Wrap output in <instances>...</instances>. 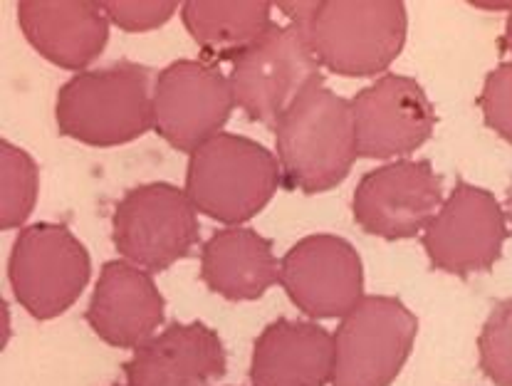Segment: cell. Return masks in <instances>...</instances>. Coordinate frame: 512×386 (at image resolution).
Wrapping results in <instances>:
<instances>
[{
    "instance_id": "6da1fadb",
    "label": "cell",
    "mask_w": 512,
    "mask_h": 386,
    "mask_svg": "<svg viewBox=\"0 0 512 386\" xmlns=\"http://www.w3.org/2000/svg\"><path fill=\"white\" fill-rule=\"evenodd\" d=\"M154 85V72L137 62L77 72L57 95V129L99 149L134 142L154 129Z\"/></svg>"
},
{
    "instance_id": "7a4b0ae2",
    "label": "cell",
    "mask_w": 512,
    "mask_h": 386,
    "mask_svg": "<svg viewBox=\"0 0 512 386\" xmlns=\"http://www.w3.org/2000/svg\"><path fill=\"white\" fill-rule=\"evenodd\" d=\"M282 179L292 189L322 193L347 179L357 161L352 102L325 85L312 87L275 124Z\"/></svg>"
},
{
    "instance_id": "3957f363",
    "label": "cell",
    "mask_w": 512,
    "mask_h": 386,
    "mask_svg": "<svg viewBox=\"0 0 512 386\" xmlns=\"http://www.w3.org/2000/svg\"><path fill=\"white\" fill-rule=\"evenodd\" d=\"M280 184L282 169L273 151L221 132L188 156L184 191L196 211L235 228L258 216Z\"/></svg>"
},
{
    "instance_id": "277c9868",
    "label": "cell",
    "mask_w": 512,
    "mask_h": 386,
    "mask_svg": "<svg viewBox=\"0 0 512 386\" xmlns=\"http://www.w3.org/2000/svg\"><path fill=\"white\" fill-rule=\"evenodd\" d=\"M406 5L399 0H325L305 35L317 62L344 77H372L399 57L406 43Z\"/></svg>"
},
{
    "instance_id": "5b68a950",
    "label": "cell",
    "mask_w": 512,
    "mask_h": 386,
    "mask_svg": "<svg viewBox=\"0 0 512 386\" xmlns=\"http://www.w3.org/2000/svg\"><path fill=\"white\" fill-rule=\"evenodd\" d=\"M235 107L260 124H278L302 95L322 82V65L297 25H273L258 43L233 60Z\"/></svg>"
},
{
    "instance_id": "8992f818",
    "label": "cell",
    "mask_w": 512,
    "mask_h": 386,
    "mask_svg": "<svg viewBox=\"0 0 512 386\" xmlns=\"http://www.w3.org/2000/svg\"><path fill=\"white\" fill-rule=\"evenodd\" d=\"M419 320L396 297H362L334 332L332 386H389L414 349Z\"/></svg>"
},
{
    "instance_id": "52a82bcc",
    "label": "cell",
    "mask_w": 512,
    "mask_h": 386,
    "mask_svg": "<svg viewBox=\"0 0 512 386\" xmlns=\"http://www.w3.org/2000/svg\"><path fill=\"white\" fill-rule=\"evenodd\" d=\"M90 273V253L62 223L23 228L10 250V288L15 300L38 320H52L70 310Z\"/></svg>"
},
{
    "instance_id": "ba28073f",
    "label": "cell",
    "mask_w": 512,
    "mask_h": 386,
    "mask_svg": "<svg viewBox=\"0 0 512 386\" xmlns=\"http://www.w3.org/2000/svg\"><path fill=\"white\" fill-rule=\"evenodd\" d=\"M196 213L188 193L174 184L137 186L114 211L112 241L127 263L146 273H161L198 243Z\"/></svg>"
},
{
    "instance_id": "9c48e42d",
    "label": "cell",
    "mask_w": 512,
    "mask_h": 386,
    "mask_svg": "<svg viewBox=\"0 0 512 386\" xmlns=\"http://www.w3.org/2000/svg\"><path fill=\"white\" fill-rule=\"evenodd\" d=\"M235 109L231 80L218 67L176 60L156 75L154 129L174 149L193 151L213 137Z\"/></svg>"
},
{
    "instance_id": "30bf717a",
    "label": "cell",
    "mask_w": 512,
    "mask_h": 386,
    "mask_svg": "<svg viewBox=\"0 0 512 386\" xmlns=\"http://www.w3.org/2000/svg\"><path fill=\"white\" fill-rule=\"evenodd\" d=\"M505 238L508 218L493 193L458 181L423 231V248L433 268L451 275H470L498 263Z\"/></svg>"
},
{
    "instance_id": "8fae6325",
    "label": "cell",
    "mask_w": 512,
    "mask_h": 386,
    "mask_svg": "<svg viewBox=\"0 0 512 386\" xmlns=\"http://www.w3.org/2000/svg\"><path fill=\"white\" fill-rule=\"evenodd\" d=\"M443 206V181L428 161H394L369 171L354 191L359 226L386 241L426 231Z\"/></svg>"
},
{
    "instance_id": "7c38bea8",
    "label": "cell",
    "mask_w": 512,
    "mask_h": 386,
    "mask_svg": "<svg viewBox=\"0 0 512 386\" xmlns=\"http://www.w3.org/2000/svg\"><path fill=\"white\" fill-rule=\"evenodd\" d=\"M280 283L287 297L315 320L344 317L362 302V258L344 238L310 236L280 260Z\"/></svg>"
},
{
    "instance_id": "4fadbf2b",
    "label": "cell",
    "mask_w": 512,
    "mask_h": 386,
    "mask_svg": "<svg viewBox=\"0 0 512 386\" xmlns=\"http://www.w3.org/2000/svg\"><path fill=\"white\" fill-rule=\"evenodd\" d=\"M359 156L391 159L428 142L436 112L421 85L404 75H384L352 99Z\"/></svg>"
},
{
    "instance_id": "5bb4252c",
    "label": "cell",
    "mask_w": 512,
    "mask_h": 386,
    "mask_svg": "<svg viewBox=\"0 0 512 386\" xmlns=\"http://www.w3.org/2000/svg\"><path fill=\"white\" fill-rule=\"evenodd\" d=\"M87 322L112 347L139 349L164 322V297L151 273L127 260H109L92 292Z\"/></svg>"
},
{
    "instance_id": "9a60e30c",
    "label": "cell",
    "mask_w": 512,
    "mask_h": 386,
    "mask_svg": "<svg viewBox=\"0 0 512 386\" xmlns=\"http://www.w3.org/2000/svg\"><path fill=\"white\" fill-rule=\"evenodd\" d=\"M226 374L221 337L203 322L166 327L124 364L129 386H208Z\"/></svg>"
},
{
    "instance_id": "2e32d148",
    "label": "cell",
    "mask_w": 512,
    "mask_h": 386,
    "mask_svg": "<svg viewBox=\"0 0 512 386\" xmlns=\"http://www.w3.org/2000/svg\"><path fill=\"white\" fill-rule=\"evenodd\" d=\"M18 20L28 43L65 70L85 72L109 40V18L94 0H20Z\"/></svg>"
},
{
    "instance_id": "e0dca14e",
    "label": "cell",
    "mask_w": 512,
    "mask_h": 386,
    "mask_svg": "<svg viewBox=\"0 0 512 386\" xmlns=\"http://www.w3.org/2000/svg\"><path fill=\"white\" fill-rule=\"evenodd\" d=\"M334 337L315 322L278 320L255 339L253 386H327L332 384Z\"/></svg>"
},
{
    "instance_id": "ac0fdd59",
    "label": "cell",
    "mask_w": 512,
    "mask_h": 386,
    "mask_svg": "<svg viewBox=\"0 0 512 386\" xmlns=\"http://www.w3.org/2000/svg\"><path fill=\"white\" fill-rule=\"evenodd\" d=\"M201 275L226 300H258L280 283L273 243L250 228H223L201 250Z\"/></svg>"
},
{
    "instance_id": "d6986e66",
    "label": "cell",
    "mask_w": 512,
    "mask_h": 386,
    "mask_svg": "<svg viewBox=\"0 0 512 386\" xmlns=\"http://www.w3.org/2000/svg\"><path fill=\"white\" fill-rule=\"evenodd\" d=\"M181 8L188 35L211 60H235L275 25L265 0H186Z\"/></svg>"
},
{
    "instance_id": "ffe728a7",
    "label": "cell",
    "mask_w": 512,
    "mask_h": 386,
    "mask_svg": "<svg viewBox=\"0 0 512 386\" xmlns=\"http://www.w3.org/2000/svg\"><path fill=\"white\" fill-rule=\"evenodd\" d=\"M38 201V166L20 146L0 142V228H20Z\"/></svg>"
},
{
    "instance_id": "44dd1931",
    "label": "cell",
    "mask_w": 512,
    "mask_h": 386,
    "mask_svg": "<svg viewBox=\"0 0 512 386\" xmlns=\"http://www.w3.org/2000/svg\"><path fill=\"white\" fill-rule=\"evenodd\" d=\"M478 349L485 377L498 386H512V300H503L490 312Z\"/></svg>"
},
{
    "instance_id": "7402d4cb",
    "label": "cell",
    "mask_w": 512,
    "mask_h": 386,
    "mask_svg": "<svg viewBox=\"0 0 512 386\" xmlns=\"http://www.w3.org/2000/svg\"><path fill=\"white\" fill-rule=\"evenodd\" d=\"M478 104L483 109L485 124L512 144V62H500L485 77Z\"/></svg>"
},
{
    "instance_id": "603a6c76",
    "label": "cell",
    "mask_w": 512,
    "mask_h": 386,
    "mask_svg": "<svg viewBox=\"0 0 512 386\" xmlns=\"http://www.w3.org/2000/svg\"><path fill=\"white\" fill-rule=\"evenodd\" d=\"M104 15L109 23L127 33H146L156 30L176 13V0H104Z\"/></svg>"
},
{
    "instance_id": "cb8c5ba5",
    "label": "cell",
    "mask_w": 512,
    "mask_h": 386,
    "mask_svg": "<svg viewBox=\"0 0 512 386\" xmlns=\"http://www.w3.org/2000/svg\"><path fill=\"white\" fill-rule=\"evenodd\" d=\"M500 48L512 52V15H510V20H508V28H505L503 38H500Z\"/></svg>"
},
{
    "instance_id": "d4e9b609",
    "label": "cell",
    "mask_w": 512,
    "mask_h": 386,
    "mask_svg": "<svg viewBox=\"0 0 512 386\" xmlns=\"http://www.w3.org/2000/svg\"><path fill=\"white\" fill-rule=\"evenodd\" d=\"M505 218H508V221L512 223V184L508 189V201H505Z\"/></svg>"
},
{
    "instance_id": "484cf974",
    "label": "cell",
    "mask_w": 512,
    "mask_h": 386,
    "mask_svg": "<svg viewBox=\"0 0 512 386\" xmlns=\"http://www.w3.org/2000/svg\"><path fill=\"white\" fill-rule=\"evenodd\" d=\"M127 386H129V384H127Z\"/></svg>"
}]
</instances>
